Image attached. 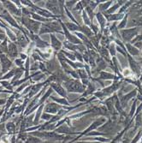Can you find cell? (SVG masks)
I'll list each match as a JSON object with an SVG mask.
<instances>
[{
    "label": "cell",
    "instance_id": "6da1fadb",
    "mask_svg": "<svg viewBox=\"0 0 142 143\" xmlns=\"http://www.w3.org/2000/svg\"><path fill=\"white\" fill-rule=\"evenodd\" d=\"M67 90L71 93H83L85 91L84 85L77 80H69L64 83Z\"/></svg>",
    "mask_w": 142,
    "mask_h": 143
},
{
    "label": "cell",
    "instance_id": "7a4b0ae2",
    "mask_svg": "<svg viewBox=\"0 0 142 143\" xmlns=\"http://www.w3.org/2000/svg\"><path fill=\"white\" fill-rule=\"evenodd\" d=\"M22 24L26 26V28L30 31L31 33H37L39 31V27L41 26V23L39 22H36L34 20L30 19L29 17L23 16L22 18Z\"/></svg>",
    "mask_w": 142,
    "mask_h": 143
},
{
    "label": "cell",
    "instance_id": "3957f363",
    "mask_svg": "<svg viewBox=\"0 0 142 143\" xmlns=\"http://www.w3.org/2000/svg\"><path fill=\"white\" fill-rule=\"evenodd\" d=\"M3 4L4 5V7L6 8V10H8V12L12 14L14 16H22V10L18 9L16 6L15 4H13L12 2L10 1H3Z\"/></svg>",
    "mask_w": 142,
    "mask_h": 143
},
{
    "label": "cell",
    "instance_id": "277c9868",
    "mask_svg": "<svg viewBox=\"0 0 142 143\" xmlns=\"http://www.w3.org/2000/svg\"><path fill=\"white\" fill-rule=\"evenodd\" d=\"M1 17H3L4 20H6V21L9 22V23L12 26V27H14V28H16L17 29H20L21 31H22L23 32V33L26 35V33H25V31L22 29V27H20V26L17 24V22H16V21H15V19L13 18L12 16H10V14L8 12V10H4V11L2 12V14H1Z\"/></svg>",
    "mask_w": 142,
    "mask_h": 143
},
{
    "label": "cell",
    "instance_id": "5b68a950",
    "mask_svg": "<svg viewBox=\"0 0 142 143\" xmlns=\"http://www.w3.org/2000/svg\"><path fill=\"white\" fill-rule=\"evenodd\" d=\"M0 62L2 64V73H6L12 65V62L8 58L6 54H0Z\"/></svg>",
    "mask_w": 142,
    "mask_h": 143
},
{
    "label": "cell",
    "instance_id": "8992f818",
    "mask_svg": "<svg viewBox=\"0 0 142 143\" xmlns=\"http://www.w3.org/2000/svg\"><path fill=\"white\" fill-rule=\"evenodd\" d=\"M60 23H61V26H62V29H63V33L66 35L67 37V39H69V42L70 43H72V44H79V45H81V41L78 38H76L75 36H74L72 35V34H70V33L69 32V30L67 29V28L65 27V25L63 22H60Z\"/></svg>",
    "mask_w": 142,
    "mask_h": 143
},
{
    "label": "cell",
    "instance_id": "52a82bcc",
    "mask_svg": "<svg viewBox=\"0 0 142 143\" xmlns=\"http://www.w3.org/2000/svg\"><path fill=\"white\" fill-rule=\"evenodd\" d=\"M139 28H130V29H126V30H122V35H123L124 40H130L133 37H134L136 34L138 33Z\"/></svg>",
    "mask_w": 142,
    "mask_h": 143
},
{
    "label": "cell",
    "instance_id": "ba28073f",
    "mask_svg": "<svg viewBox=\"0 0 142 143\" xmlns=\"http://www.w3.org/2000/svg\"><path fill=\"white\" fill-rule=\"evenodd\" d=\"M29 36H30V38L35 42L36 46L38 48H45V47L49 46V44H48V43H46L44 40H42V39L39 38L38 35H36V34L31 33V34H29Z\"/></svg>",
    "mask_w": 142,
    "mask_h": 143
},
{
    "label": "cell",
    "instance_id": "9c48e42d",
    "mask_svg": "<svg viewBox=\"0 0 142 143\" xmlns=\"http://www.w3.org/2000/svg\"><path fill=\"white\" fill-rule=\"evenodd\" d=\"M45 6H46V9L48 10L52 11L55 15L59 14V6L58 1H47Z\"/></svg>",
    "mask_w": 142,
    "mask_h": 143
},
{
    "label": "cell",
    "instance_id": "30bf717a",
    "mask_svg": "<svg viewBox=\"0 0 142 143\" xmlns=\"http://www.w3.org/2000/svg\"><path fill=\"white\" fill-rule=\"evenodd\" d=\"M18 54V50L17 46L14 42H10L8 44V55H9L11 58H16V57H17Z\"/></svg>",
    "mask_w": 142,
    "mask_h": 143
},
{
    "label": "cell",
    "instance_id": "8fae6325",
    "mask_svg": "<svg viewBox=\"0 0 142 143\" xmlns=\"http://www.w3.org/2000/svg\"><path fill=\"white\" fill-rule=\"evenodd\" d=\"M50 85H51V87H52L53 90H55L58 94H60L62 98H66V96H67L66 92H65L64 88L62 87L60 84L55 83V82H52V83H50Z\"/></svg>",
    "mask_w": 142,
    "mask_h": 143
},
{
    "label": "cell",
    "instance_id": "7c38bea8",
    "mask_svg": "<svg viewBox=\"0 0 142 143\" xmlns=\"http://www.w3.org/2000/svg\"><path fill=\"white\" fill-rule=\"evenodd\" d=\"M51 41H52V46L55 51H59L62 48V43L56 38L53 33H51Z\"/></svg>",
    "mask_w": 142,
    "mask_h": 143
},
{
    "label": "cell",
    "instance_id": "4fadbf2b",
    "mask_svg": "<svg viewBox=\"0 0 142 143\" xmlns=\"http://www.w3.org/2000/svg\"><path fill=\"white\" fill-rule=\"evenodd\" d=\"M46 83H47V81H45L44 83H39V84H37V85H33L32 87V88H31V92L29 93V94H28V98L33 97L35 93H37L39 90L41 89V87H43L44 84H46Z\"/></svg>",
    "mask_w": 142,
    "mask_h": 143
},
{
    "label": "cell",
    "instance_id": "5bb4252c",
    "mask_svg": "<svg viewBox=\"0 0 142 143\" xmlns=\"http://www.w3.org/2000/svg\"><path fill=\"white\" fill-rule=\"evenodd\" d=\"M58 108H60V106L56 105V103H49V104H47V105L45 106V111H46V112L55 113L56 112V111L58 110Z\"/></svg>",
    "mask_w": 142,
    "mask_h": 143
},
{
    "label": "cell",
    "instance_id": "9a60e30c",
    "mask_svg": "<svg viewBox=\"0 0 142 143\" xmlns=\"http://www.w3.org/2000/svg\"><path fill=\"white\" fill-rule=\"evenodd\" d=\"M31 16H32L33 19H34V21H36V22H51V19L45 18V17L39 16V15H38V14H36V13H34V12H32V14H31Z\"/></svg>",
    "mask_w": 142,
    "mask_h": 143
},
{
    "label": "cell",
    "instance_id": "2e32d148",
    "mask_svg": "<svg viewBox=\"0 0 142 143\" xmlns=\"http://www.w3.org/2000/svg\"><path fill=\"white\" fill-rule=\"evenodd\" d=\"M17 43L21 45L22 47H26L27 45H28V40L26 38V35L25 34H23V35H20L18 36L17 38Z\"/></svg>",
    "mask_w": 142,
    "mask_h": 143
},
{
    "label": "cell",
    "instance_id": "e0dca14e",
    "mask_svg": "<svg viewBox=\"0 0 142 143\" xmlns=\"http://www.w3.org/2000/svg\"><path fill=\"white\" fill-rule=\"evenodd\" d=\"M24 72V68H18V69H16V71H15V76H14V79L12 80V82L11 84H13L14 82L16 81L17 80L22 76V74Z\"/></svg>",
    "mask_w": 142,
    "mask_h": 143
},
{
    "label": "cell",
    "instance_id": "ac0fdd59",
    "mask_svg": "<svg viewBox=\"0 0 142 143\" xmlns=\"http://www.w3.org/2000/svg\"><path fill=\"white\" fill-rule=\"evenodd\" d=\"M129 63H130V66H131V69L133 70V72H135V73L140 72V67H139V64L136 62L133 61V60L131 58V57H130V55H129Z\"/></svg>",
    "mask_w": 142,
    "mask_h": 143
},
{
    "label": "cell",
    "instance_id": "d6986e66",
    "mask_svg": "<svg viewBox=\"0 0 142 143\" xmlns=\"http://www.w3.org/2000/svg\"><path fill=\"white\" fill-rule=\"evenodd\" d=\"M64 25H65V27L67 28L68 30H70V31L81 30L80 26H77V24H75V23H69V22H66Z\"/></svg>",
    "mask_w": 142,
    "mask_h": 143
},
{
    "label": "cell",
    "instance_id": "ffe728a7",
    "mask_svg": "<svg viewBox=\"0 0 142 143\" xmlns=\"http://www.w3.org/2000/svg\"><path fill=\"white\" fill-rule=\"evenodd\" d=\"M25 78H28L29 76V70H30V58H27L26 59V64H25Z\"/></svg>",
    "mask_w": 142,
    "mask_h": 143
},
{
    "label": "cell",
    "instance_id": "44dd1931",
    "mask_svg": "<svg viewBox=\"0 0 142 143\" xmlns=\"http://www.w3.org/2000/svg\"><path fill=\"white\" fill-rule=\"evenodd\" d=\"M53 92V89L52 87H50L49 89L47 90V92L45 93V95L43 96V97H41V99H40V100H39V105H42L43 103L46 100V99L49 97L51 94H52V93Z\"/></svg>",
    "mask_w": 142,
    "mask_h": 143
},
{
    "label": "cell",
    "instance_id": "7402d4cb",
    "mask_svg": "<svg viewBox=\"0 0 142 143\" xmlns=\"http://www.w3.org/2000/svg\"><path fill=\"white\" fill-rule=\"evenodd\" d=\"M0 51L2 53H5L8 54V43H7V39H5L4 42L1 43V45H0Z\"/></svg>",
    "mask_w": 142,
    "mask_h": 143
},
{
    "label": "cell",
    "instance_id": "603a6c76",
    "mask_svg": "<svg viewBox=\"0 0 142 143\" xmlns=\"http://www.w3.org/2000/svg\"><path fill=\"white\" fill-rule=\"evenodd\" d=\"M126 46H127V50H129V51L130 52L131 55H138L139 54V50L136 49L135 47L132 46L130 44H126Z\"/></svg>",
    "mask_w": 142,
    "mask_h": 143
},
{
    "label": "cell",
    "instance_id": "cb8c5ba5",
    "mask_svg": "<svg viewBox=\"0 0 142 143\" xmlns=\"http://www.w3.org/2000/svg\"><path fill=\"white\" fill-rule=\"evenodd\" d=\"M15 71H16V69H12V70H10V72H8L4 76L1 77V81H5V80H8L11 78V77H13L15 76Z\"/></svg>",
    "mask_w": 142,
    "mask_h": 143
},
{
    "label": "cell",
    "instance_id": "d4e9b609",
    "mask_svg": "<svg viewBox=\"0 0 142 143\" xmlns=\"http://www.w3.org/2000/svg\"><path fill=\"white\" fill-rule=\"evenodd\" d=\"M51 99H52V100H54L55 102H58L59 103V104L61 105H69V102H68L66 99H65V98H62V99H56V97H51Z\"/></svg>",
    "mask_w": 142,
    "mask_h": 143
},
{
    "label": "cell",
    "instance_id": "484cf974",
    "mask_svg": "<svg viewBox=\"0 0 142 143\" xmlns=\"http://www.w3.org/2000/svg\"><path fill=\"white\" fill-rule=\"evenodd\" d=\"M96 16H97L98 21L99 22V23H100L101 28H102V30H103L104 26V23H105V19H104V17L103 16H102L100 13H98L97 15H96Z\"/></svg>",
    "mask_w": 142,
    "mask_h": 143
},
{
    "label": "cell",
    "instance_id": "4316f807",
    "mask_svg": "<svg viewBox=\"0 0 142 143\" xmlns=\"http://www.w3.org/2000/svg\"><path fill=\"white\" fill-rule=\"evenodd\" d=\"M64 45L68 48V49H69V50H72V51L78 50V46H77V45H74V44H72V43H70L69 41L64 42Z\"/></svg>",
    "mask_w": 142,
    "mask_h": 143
},
{
    "label": "cell",
    "instance_id": "83f0119b",
    "mask_svg": "<svg viewBox=\"0 0 142 143\" xmlns=\"http://www.w3.org/2000/svg\"><path fill=\"white\" fill-rule=\"evenodd\" d=\"M115 77L116 76L114 75H112V74H110V73L102 72L100 74V78L101 79H114Z\"/></svg>",
    "mask_w": 142,
    "mask_h": 143
},
{
    "label": "cell",
    "instance_id": "f1b7e54d",
    "mask_svg": "<svg viewBox=\"0 0 142 143\" xmlns=\"http://www.w3.org/2000/svg\"><path fill=\"white\" fill-rule=\"evenodd\" d=\"M81 31L83 33H85V35H87L88 37H91V35H92V31H91V29H89L87 27H85V26L81 27Z\"/></svg>",
    "mask_w": 142,
    "mask_h": 143
},
{
    "label": "cell",
    "instance_id": "f546056e",
    "mask_svg": "<svg viewBox=\"0 0 142 143\" xmlns=\"http://www.w3.org/2000/svg\"><path fill=\"white\" fill-rule=\"evenodd\" d=\"M0 83H1L3 85V87H6L8 90H10V92H12L13 93V88H12V86H11L9 82L6 81H0Z\"/></svg>",
    "mask_w": 142,
    "mask_h": 143
},
{
    "label": "cell",
    "instance_id": "4dcf8cb0",
    "mask_svg": "<svg viewBox=\"0 0 142 143\" xmlns=\"http://www.w3.org/2000/svg\"><path fill=\"white\" fill-rule=\"evenodd\" d=\"M77 73H78V76L79 77H81L82 80H86L87 79V73L86 71L84 70H77Z\"/></svg>",
    "mask_w": 142,
    "mask_h": 143
},
{
    "label": "cell",
    "instance_id": "1f68e13d",
    "mask_svg": "<svg viewBox=\"0 0 142 143\" xmlns=\"http://www.w3.org/2000/svg\"><path fill=\"white\" fill-rule=\"evenodd\" d=\"M121 18H123V15H122V14H116V15L110 16L108 17V20H109V21H116V20H119Z\"/></svg>",
    "mask_w": 142,
    "mask_h": 143
},
{
    "label": "cell",
    "instance_id": "d6a6232c",
    "mask_svg": "<svg viewBox=\"0 0 142 143\" xmlns=\"http://www.w3.org/2000/svg\"><path fill=\"white\" fill-rule=\"evenodd\" d=\"M94 89H95L94 86H93V84H89L88 85V88L87 89V92L83 94V96H87V95H88V94L92 93L93 91H94Z\"/></svg>",
    "mask_w": 142,
    "mask_h": 143
},
{
    "label": "cell",
    "instance_id": "836d02e7",
    "mask_svg": "<svg viewBox=\"0 0 142 143\" xmlns=\"http://www.w3.org/2000/svg\"><path fill=\"white\" fill-rule=\"evenodd\" d=\"M82 15H83V20H84L85 23H86L87 25H90V21H89L88 17H87V14L86 11H83Z\"/></svg>",
    "mask_w": 142,
    "mask_h": 143
},
{
    "label": "cell",
    "instance_id": "e575fe53",
    "mask_svg": "<svg viewBox=\"0 0 142 143\" xmlns=\"http://www.w3.org/2000/svg\"><path fill=\"white\" fill-rule=\"evenodd\" d=\"M43 107H44V104L40 105V106L39 107V110H38V111H37V114H36V118H35V122H36V121H38V119H39V115H40V113H41V111H42V109H43Z\"/></svg>",
    "mask_w": 142,
    "mask_h": 143
},
{
    "label": "cell",
    "instance_id": "d590c367",
    "mask_svg": "<svg viewBox=\"0 0 142 143\" xmlns=\"http://www.w3.org/2000/svg\"><path fill=\"white\" fill-rule=\"evenodd\" d=\"M110 4H111V2L110 1V2H108L107 4H101L100 6H99V7H100V10H107V8L110 6Z\"/></svg>",
    "mask_w": 142,
    "mask_h": 143
},
{
    "label": "cell",
    "instance_id": "8d00e7d4",
    "mask_svg": "<svg viewBox=\"0 0 142 143\" xmlns=\"http://www.w3.org/2000/svg\"><path fill=\"white\" fill-rule=\"evenodd\" d=\"M127 15H126V16L124 17L123 21L122 22V23L118 26V28H123L125 27V26H126V24H127Z\"/></svg>",
    "mask_w": 142,
    "mask_h": 143
},
{
    "label": "cell",
    "instance_id": "74e56055",
    "mask_svg": "<svg viewBox=\"0 0 142 143\" xmlns=\"http://www.w3.org/2000/svg\"><path fill=\"white\" fill-rule=\"evenodd\" d=\"M65 10H66V13H67V15L69 16V18H70L71 20H72V21H73L74 22H75V24H77V22H76V20H75V18H74V17H73V16H72V15H71V14H70L69 10H68L67 8H65Z\"/></svg>",
    "mask_w": 142,
    "mask_h": 143
},
{
    "label": "cell",
    "instance_id": "f35d334b",
    "mask_svg": "<svg viewBox=\"0 0 142 143\" xmlns=\"http://www.w3.org/2000/svg\"><path fill=\"white\" fill-rule=\"evenodd\" d=\"M15 63H16V64L17 65V66H19L20 68H23V66H22V64H23V61L21 59V58H19V59H16L15 60Z\"/></svg>",
    "mask_w": 142,
    "mask_h": 143
},
{
    "label": "cell",
    "instance_id": "ab89813d",
    "mask_svg": "<svg viewBox=\"0 0 142 143\" xmlns=\"http://www.w3.org/2000/svg\"><path fill=\"white\" fill-rule=\"evenodd\" d=\"M62 53H63L64 55H66L68 58H69V59H71V60H75V56L73 55V54H70L69 52H66V51H62Z\"/></svg>",
    "mask_w": 142,
    "mask_h": 143
},
{
    "label": "cell",
    "instance_id": "60d3db41",
    "mask_svg": "<svg viewBox=\"0 0 142 143\" xmlns=\"http://www.w3.org/2000/svg\"><path fill=\"white\" fill-rule=\"evenodd\" d=\"M39 68L41 70V71H43V72H47V69L45 68V64H43V63H39Z\"/></svg>",
    "mask_w": 142,
    "mask_h": 143
},
{
    "label": "cell",
    "instance_id": "b9f144b4",
    "mask_svg": "<svg viewBox=\"0 0 142 143\" xmlns=\"http://www.w3.org/2000/svg\"><path fill=\"white\" fill-rule=\"evenodd\" d=\"M119 6H120V4H116V5H114L112 8H110V10H108V13H112V12H114V11L116 10L117 8H119Z\"/></svg>",
    "mask_w": 142,
    "mask_h": 143
},
{
    "label": "cell",
    "instance_id": "7bdbcfd3",
    "mask_svg": "<svg viewBox=\"0 0 142 143\" xmlns=\"http://www.w3.org/2000/svg\"><path fill=\"white\" fill-rule=\"evenodd\" d=\"M76 4V1H69V2H67L66 3V8L67 9H69L70 6L72 7L74 4Z\"/></svg>",
    "mask_w": 142,
    "mask_h": 143
},
{
    "label": "cell",
    "instance_id": "ee69618b",
    "mask_svg": "<svg viewBox=\"0 0 142 143\" xmlns=\"http://www.w3.org/2000/svg\"><path fill=\"white\" fill-rule=\"evenodd\" d=\"M110 53L112 54L113 56H115V54H116V52H115V45H110Z\"/></svg>",
    "mask_w": 142,
    "mask_h": 143
},
{
    "label": "cell",
    "instance_id": "f6af8a7d",
    "mask_svg": "<svg viewBox=\"0 0 142 143\" xmlns=\"http://www.w3.org/2000/svg\"><path fill=\"white\" fill-rule=\"evenodd\" d=\"M27 85H28V82H26V83H24V85H22L19 88H17V89H16V93L21 92V91H22V89H23V88H24L25 87H27Z\"/></svg>",
    "mask_w": 142,
    "mask_h": 143
},
{
    "label": "cell",
    "instance_id": "bcb514c9",
    "mask_svg": "<svg viewBox=\"0 0 142 143\" xmlns=\"http://www.w3.org/2000/svg\"><path fill=\"white\" fill-rule=\"evenodd\" d=\"M32 57H33V58L35 60V61H37V60H41V58H39V56L37 53H33Z\"/></svg>",
    "mask_w": 142,
    "mask_h": 143
},
{
    "label": "cell",
    "instance_id": "7dc6e473",
    "mask_svg": "<svg viewBox=\"0 0 142 143\" xmlns=\"http://www.w3.org/2000/svg\"><path fill=\"white\" fill-rule=\"evenodd\" d=\"M39 68V65H38V63H34L33 65L31 67V70H36L37 69Z\"/></svg>",
    "mask_w": 142,
    "mask_h": 143
},
{
    "label": "cell",
    "instance_id": "c3c4849f",
    "mask_svg": "<svg viewBox=\"0 0 142 143\" xmlns=\"http://www.w3.org/2000/svg\"><path fill=\"white\" fill-rule=\"evenodd\" d=\"M75 56L76 57V58H77V59H79L81 62H82V58H81V54H80V53L75 52Z\"/></svg>",
    "mask_w": 142,
    "mask_h": 143
},
{
    "label": "cell",
    "instance_id": "681fc988",
    "mask_svg": "<svg viewBox=\"0 0 142 143\" xmlns=\"http://www.w3.org/2000/svg\"><path fill=\"white\" fill-rule=\"evenodd\" d=\"M20 56H21V59L22 60H24V59H27V57L26 54H23V53H20Z\"/></svg>",
    "mask_w": 142,
    "mask_h": 143
},
{
    "label": "cell",
    "instance_id": "f907efd6",
    "mask_svg": "<svg viewBox=\"0 0 142 143\" xmlns=\"http://www.w3.org/2000/svg\"><path fill=\"white\" fill-rule=\"evenodd\" d=\"M50 118H51V116L50 115H46L45 113H44L43 116H42V118H43V119H49Z\"/></svg>",
    "mask_w": 142,
    "mask_h": 143
},
{
    "label": "cell",
    "instance_id": "816d5d0a",
    "mask_svg": "<svg viewBox=\"0 0 142 143\" xmlns=\"http://www.w3.org/2000/svg\"><path fill=\"white\" fill-rule=\"evenodd\" d=\"M116 50H117L118 51H120V52H121L122 54H123V55H124V56H126V52H125V51H123V50H122V49H121V48H119V47H117V48H116Z\"/></svg>",
    "mask_w": 142,
    "mask_h": 143
},
{
    "label": "cell",
    "instance_id": "f5cc1de1",
    "mask_svg": "<svg viewBox=\"0 0 142 143\" xmlns=\"http://www.w3.org/2000/svg\"><path fill=\"white\" fill-rule=\"evenodd\" d=\"M91 27H92V28H93V31H94V32L96 33H97V29H98V28H97V27H96V26H94V25H91Z\"/></svg>",
    "mask_w": 142,
    "mask_h": 143
},
{
    "label": "cell",
    "instance_id": "db71d44e",
    "mask_svg": "<svg viewBox=\"0 0 142 143\" xmlns=\"http://www.w3.org/2000/svg\"><path fill=\"white\" fill-rule=\"evenodd\" d=\"M14 3H15V4H17L18 6H20L21 5V3H20V1H13Z\"/></svg>",
    "mask_w": 142,
    "mask_h": 143
},
{
    "label": "cell",
    "instance_id": "11a10c76",
    "mask_svg": "<svg viewBox=\"0 0 142 143\" xmlns=\"http://www.w3.org/2000/svg\"><path fill=\"white\" fill-rule=\"evenodd\" d=\"M2 75H3V73H0V80H1V76H2Z\"/></svg>",
    "mask_w": 142,
    "mask_h": 143
},
{
    "label": "cell",
    "instance_id": "9f6ffc18",
    "mask_svg": "<svg viewBox=\"0 0 142 143\" xmlns=\"http://www.w3.org/2000/svg\"><path fill=\"white\" fill-rule=\"evenodd\" d=\"M2 111H3L2 110H0V114H1V113H2Z\"/></svg>",
    "mask_w": 142,
    "mask_h": 143
},
{
    "label": "cell",
    "instance_id": "6f0895ef",
    "mask_svg": "<svg viewBox=\"0 0 142 143\" xmlns=\"http://www.w3.org/2000/svg\"><path fill=\"white\" fill-rule=\"evenodd\" d=\"M140 80H141V81H142V76H141V78H140Z\"/></svg>",
    "mask_w": 142,
    "mask_h": 143
},
{
    "label": "cell",
    "instance_id": "680465c9",
    "mask_svg": "<svg viewBox=\"0 0 142 143\" xmlns=\"http://www.w3.org/2000/svg\"><path fill=\"white\" fill-rule=\"evenodd\" d=\"M0 45H1V40H0Z\"/></svg>",
    "mask_w": 142,
    "mask_h": 143
}]
</instances>
